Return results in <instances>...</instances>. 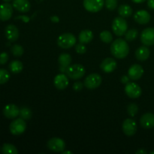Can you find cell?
I'll use <instances>...</instances> for the list:
<instances>
[{"label": "cell", "mask_w": 154, "mask_h": 154, "mask_svg": "<svg viewBox=\"0 0 154 154\" xmlns=\"http://www.w3.org/2000/svg\"><path fill=\"white\" fill-rule=\"evenodd\" d=\"M3 115L8 119H14L19 115L20 109L14 104L7 105L3 109Z\"/></svg>", "instance_id": "cell-14"}, {"label": "cell", "mask_w": 154, "mask_h": 154, "mask_svg": "<svg viewBox=\"0 0 154 154\" xmlns=\"http://www.w3.org/2000/svg\"><path fill=\"white\" fill-rule=\"evenodd\" d=\"M2 1H4L5 2H11V0H2Z\"/></svg>", "instance_id": "cell-42"}, {"label": "cell", "mask_w": 154, "mask_h": 154, "mask_svg": "<svg viewBox=\"0 0 154 154\" xmlns=\"http://www.w3.org/2000/svg\"><path fill=\"white\" fill-rule=\"evenodd\" d=\"M84 84H83L81 81H77V82H75V84H73V90L77 92L81 91L83 89V87H84Z\"/></svg>", "instance_id": "cell-36"}, {"label": "cell", "mask_w": 154, "mask_h": 154, "mask_svg": "<svg viewBox=\"0 0 154 154\" xmlns=\"http://www.w3.org/2000/svg\"><path fill=\"white\" fill-rule=\"evenodd\" d=\"M10 79V74L6 69H0V84H4Z\"/></svg>", "instance_id": "cell-31"}, {"label": "cell", "mask_w": 154, "mask_h": 154, "mask_svg": "<svg viewBox=\"0 0 154 154\" xmlns=\"http://www.w3.org/2000/svg\"><path fill=\"white\" fill-rule=\"evenodd\" d=\"M19 115L20 117V118L23 119L25 120H30L32 115V111L28 108H26V107H23L20 109V113Z\"/></svg>", "instance_id": "cell-27"}, {"label": "cell", "mask_w": 154, "mask_h": 154, "mask_svg": "<svg viewBox=\"0 0 154 154\" xmlns=\"http://www.w3.org/2000/svg\"><path fill=\"white\" fill-rule=\"evenodd\" d=\"M54 84L58 90H65L69 85V79L64 74H59L54 78Z\"/></svg>", "instance_id": "cell-19"}, {"label": "cell", "mask_w": 154, "mask_h": 154, "mask_svg": "<svg viewBox=\"0 0 154 154\" xmlns=\"http://www.w3.org/2000/svg\"><path fill=\"white\" fill-rule=\"evenodd\" d=\"M62 153H63V154H66V153L72 154V152H71V151H63V152H62Z\"/></svg>", "instance_id": "cell-41"}, {"label": "cell", "mask_w": 154, "mask_h": 154, "mask_svg": "<svg viewBox=\"0 0 154 154\" xmlns=\"http://www.w3.org/2000/svg\"><path fill=\"white\" fill-rule=\"evenodd\" d=\"M76 38L72 33H63L57 38V45L63 49H69L75 46Z\"/></svg>", "instance_id": "cell-2"}, {"label": "cell", "mask_w": 154, "mask_h": 154, "mask_svg": "<svg viewBox=\"0 0 154 154\" xmlns=\"http://www.w3.org/2000/svg\"><path fill=\"white\" fill-rule=\"evenodd\" d=\"M147 6L150 8L154 9V0H148L147 1Z\"/></svg>", "instance_id": "cell-38"}, {"label": "cell", "mask_w": 154, "mask_h": 154, "mask_svg": "<svg viewBox=\"0 0 154 154\" xmlns=\"http://www.w3.org/2000/svg\"><path fill=\"white\" fill-rule=\"evenodd\" d=\"M140 124L144 129H152L154 127V114L152 113H146L141 116Z\"/></svg>", "instance_id": "cell-18"}, {"label": "cell", "mask_w": 154, "mask_h": 154, "mask_svg": "<svg viewBox=\"0 0 154 154\" xmlns=\"http://www.w3.org/2000/svg\"><path fill=\"white\" fill-rule=\"evenodd\" d=\"M105 5L104 0H84V7L87 11L96 13L101 11Z\"/></svg>", "instance_id": "cell-8"}, {"label": "cell", "mask_w": 154, "mask_h": 154, "mask_svg": "<svg viewBox=\"0 0 154 154\" xmlns=\"http://www.w3.org/2000/svg\"><path fill=\"white\" fill-rule=\"evenodd\" d=\"M129 79H130L129 77L126 76V75H123L121 78V82L123 83V84H126L129 82Z\"/></svg>", "instance_id": "cell-37"}, {"label": "cell", "mask_w": 154, "mask_h": 154, "mask_svg": "<svg viewBox=\"0 0 154 154\" xmlns=\"http://www.w3.org/2000/svg\"><path fill=\"white\" fill-rule=\"evenodd\" d=\"M122 128L125 135L129 137L133 136L137 132V123L133 119H126L123 121Z\"/></svg>", "instance_id": "cell-10"}, {"label": "cell", "mask_w": 154, "mask_h": 154, "mask_svg": "<svg viewBox=\"0 0 154 154\" xmlns=\"http://www.w3.org/2000/svg\"><path fill=\"white\" fill-rule=\"evenodd\" d=\"M138 31L135 29H131L125 33V39L128 42H132L138 37Z\"/></svg>", "instance_id": "cell-28"}, {"label": "cell", "mask_w": 154, "mask_h": 154, "mask_svg": "<svg viewBox=\"0 0 154 154\" xmlns=\"http://www.w3.org/2000/svg\"><path fill=\"white\" fill-rule=\"evenodd\" d=\"M23 69V65L22 62L19 61V60H14V61L11 62V63L9 64V69L14 74L20 73Z\"/></svg>", "instance_id": "cell-24"}, {"label": "cell", "mask_w": 154, "mask_h": 154, "mask_svg": "<svg viewBox=\"0 0 154 154\" xmlns=\"http://www.w3.org/2000/svg\"><path fill=\"white\" fill-rule=\"evenodd\" d=\"M111 52L115 58L123 59L129 54V47L126 41L122 38H117L111 44Z\"/></svg>", "instance_id": "cell-1"}, {"label": "cell", "mask_w": 154, "mask_h": 154, "mask_svg": "<svg viewBox=\"0 0 154 154\" xmlns=\"http://www.w3.org/2000/svg\"><path fill=\"white\" fill-rule=\"evenodd\" d=\"M150 154H154V151H152L151 153H150Z\"/></svg>", "instance_id": "cell-43"}, {"label": "cell", "mask_w": 154, "mask_h": 154, "mask_svg": "<svg viewBox=\"0 0 154 154\" xmlns=\"http://www.w3.org/2000/svg\"><path fill=\"white\" fill-rule=\"evenodd\" d=\"M102 81L100 75L96 73L90 74L84 80V86L89 90H95L101 85Z\"/></svg>", "instance_id": "cell-6"}, {"label": "cell", "mask_w": 154, "mask_h": 154, "mask_svg": "<svg viewBox=\"0 0 154 154\" xmlns=\"http://www.w3.org/2000/svg\"><path fill=\"white\" fill-rule=\"evenodd\" d=\"M9 56L6 52H3L0 54V65H5L8 61Z\"/></svg>", "instance_id": "cell-35"}, {"label": "cell", "mask_w": 154, "mask_h": 154, "mask_svg": "<svg viewBox=\"0 0 154 154\" xmlns=\"http://www.w3.org/2000/svg\"><path fill=\"white\" fill-rule=\"evenodd\" d=\"M141 42L146 46L154 45V28H147L141 34Z\"/></svg>", "instance_id": "cell-11"}, {"label": "cell", "mask_w": 154, "mask_h": 154, "mask_svg": "<svg viewBox=\"0 0 154 154\" xmlns=\"http://www.w3.org/2000/svg\"><path fill=\"white\" fill-rule=\"evenodd\" d=\"M75 51H76V52L78 53V54H85L86 51H87V48H86V46L84 45V44L80 43L76 45V46H75Z\"/></svg>", "instance_id": "cell-34"}, {"label": "cell", "mask_w": 154, "mask_h": 154, "mask_svg": "<svg viewBox=\"0 0 154 154\" xmlns=\"http://www.w3.org/2000/svg\"><path fill=\"white\" fill-rule=\"evenodd\" d=\"M118 14L122 17H129L132 14V8L128 5H122L118 8Z\"/></svg>", "instance_id": "cell-25"}, {"label": "cell", "mask_w": 154, "mask_h": 154, "mask_svg": "<svg viewBox=\"0 0 154 154\" xmlns=\"http://www.w3.org/2000/svg\"><path fill=\"white\" fill-rule=\"evenodd\" d=\"M100 39L105 43H111L113 40V35L109 31L105 30L100 33Z\"/></svg>", "instance_id": "cell-30"}, {"label": "cell", "mask_w": 154, "mask_h": 154, "mask_svg": "<svg viewBox=\"0 0 154 154\" xmlns=\"http://www.w3.org/2000/svg\"><path fill=\"white\" fill-rule=\"evenodd\" d=\"M150 54V49L146 45L140 47L135 51V57L139 61H145L149 58Z\"/></svg>", "instance_id": "cell-21"}, {"label": "cell", "mask_w": 154, "mask_h": 154, "mask_svg": "<svg viewBox=\"0 0 154 154\" xmlns=\"http://www.w3.org/2000/svg\"><path fill=\"white\" fill-rule=\"evenodd\" d=\"M12 5L17 11L22 13H26L31 8L29 0H14Z\"/></svg>", "instance_id": "cell-20"}, {"label": "cell", "mask_w": 154, "mask_h": 154, "mask_svg": "<svg viewBox=\"0 0 154 154\" xmlns=\"http://www.w3.org/2000/svg\"><path fill=\"white\" fill-rule=\"evenodd\" d=\"M151 17H150V13L145 10H140L137 11L134 15V20L135 22L139 24H147L150 22Z\"/></svg>", "instance_id": "cell-17"}, {"label": "cell", "mask_w": 154, "mask_h": 154, "mask_svg": "<svg viewBox=\"0 0 154 154\" xmlns=\"http://www.w3.org/2000/svg\"><path fill=\"white\" fill-rule=\"evenodd\" d=\"M66 75L69 78L73 80H78L83 78L85 75V69L81 64H74L69 66L66 69Z\"/></svg>", "instance_id": "cell-3"}, {"label": "cell", "mask_w": 154, "mask_h": 154, "mask_svg": "<svg viewBox=\"0 0 154 154\" xmlns=\"http://www.w3.org/2000/svg\"><path fill=\"white\" fill-rule=\"evenodd\" d=\"M105 7L109 11L115 10L117 7V0H105Z\"/></svg>", "instance_id": "cell-33"}, {"label": "cell", "mask_w": 154, "mask_h": 154, "mask_svg": "<svg viewBox=\"0 0 154 154\" xmlns=\"http://www.w3.org/2000/svg\"><path fill=\"white\" fill-rule=\"evenodd\" d=\"M13 5L8 2H5L0 5V20L7 21L13 14Z\"/></svg>", "instance_id": "cell-12"}, {"label": "cell", "mask_w": 154, "mask_h": 154, "mask_svg": "<svg viewBox=\"0 0 154 154\" xmlns=\"http://www.w3.org/2000/svg\"><path fill=\"white\" fill-rule=\"evenodd\" d=\"M100 68L105 73H111V72H114L117 68V62L113 58L108 57L102 62Z\"/></svg>", "instance_id": "cell-16"}, {"label": "cell", "mask_w": 154, "mask_h": 154, "mask_svg": "<svg viewBox=\"0 0 154 154\" xmlns=\"http://www.w3.org/2000/svg\"><path fill=\"white\" fill-rule=\"evenodd\" d=\"M47 145H48L49 150H51V151L57 152V153L64 151V150L66 149L65 141L59 138H53L50 139Z\"/></svg>", "instance_id": "cell-9"}, {"label": "cell", "mask_w": 154, "mask_h": 154, "mask_svg": "<svg viewBox=\"0 0 154 154\" xmlns=\"http://www.w3.org/2000/svg\"><path fill=\"white\" fill-rule=\"evenodd\" d=\"M144 74V69L142 66L138 64H134L129 68L128 71V75L130 79L136 81V80L140 79L142 77Z\"/></svg>", "instance_id": "cell-15"}, {"label": "cell", "mask_w": 154, "mask_h": 154, "mask_svg": "<svg viewBox=\"0 0 154 154\" xmlns=\"http://www.w3.org/2000/svg\"><path fill=\"white\" fill-rule=\"evenodd\" d=\"M72 56L69 54H62L59 57L58 62L60 63V66L65 68H68L70 66L72 63Z\"/></svg>", "instance_id": "cell-23"}, {"label": "cell", "mask_w": 154, "mask_h": 154, "mask_svg": "<svg viewBox=\"0 0 154 154\" xmlns=\"http://www.w3.org/2000/svg\"><path fill=\"white\" fill-rule=\"evenodd\" d=\"M137 154H140V153H142V154H147V152L146 151V150H143V149H141V150H138V151L136 152Z\"/></svg>", "instance_id": "cell-39"}, {"label": "cell", "mask_w": 154, "mask_h": 154, "mask_svg": "<svg viewBox=\"0 0 154 154\" xmlns=\"http://www.w3.org/2000/svg\"><path fill=\"white\" fill-rule=\"evenodd\" d=\"M125 93L131 99H137L141 96L142 90L139 85L133 82H129L125 87Z\"/></svg>", "instance_id": "cell-7"}, {"label": "cell", "mask_w": 154, "mask_h": 154, "mask_svg": "<svg viewBox=\"0 0 154 154\" xmlns=\"http://www.w3.org/2000/svg\"><path fill=\"white\" fill-rule=\"evenodd\" d=\"M78 39L81 43L88 44L93 39V33L90 30H83L80 32Z\"/></svg>", "instance_id": "cell-22"}, {"label": "cell", "mask_w": 154, "mask_h": 154, "mask_svg": "<svg viewBox=\"0 0 154 154\" xmlns=\"http://www.w3.org/2000/svg\"><path fill=\"white\" fill-rule=\"evenodd\" d=\"M26 129V123L25 120L22 118L15 119L11 123L9 129L12 135H20L23 133Z\"/></svg>", "instance_id": "cell-5"}, {"label": "cell", "mask_w": 154, "mask_h": 154, "mask_svg": "<svg viewBox=\"0 0 154 154\" xmlns=\"http://www.w3.org/2000/svg\"><path fill=\"white\" fill-rule=\"evenodd\" d=\"M5 34L9 42H16L19 38V29L16 26L13 25V24H9L5 29Z\"/></svg>", "instance_id": "cell-13"}, {"label": "cell", "mask_w": 154, "mask_h": 154, "mask_svg": "<svg viewBox=\"0 0 154 154\" xmlns=\"http://www.w3.org/2000/svg\"><path fill=\"white\" fill-rule=\"evenodd\" d=\"M2 153L4 154H17L18 150L14 145L11 144H4L1 148Z\"/></svg>", "instance_id": "cell-26"}, {"label": "cell", "mask_w": 154, "mask_h": 154, "mask_svg": "<svg viewBox=\"0 0 154 154\" xmlns=\"http://www.w3.org/2000/svg\"><path fill=\"white\" fill-rule=\"evenodd\" d=\"M138 107L136 104L131 103L128 105L127 107V113L130 117H133L138 114Z\"/></svg>", "instance_id": "cell-32"}, {"label": "cell", "mask_w": 154, "mask_h": 154, "mask_svg": "<svg viewBox=\"0 0 154 154\" xmlns=\"http://www.w3.org/2000/svg\"><path fill=\"white\" fill-rule=\"evenodd\" d=\"M132 1L135 3H142L145 2L146 0H132Z\"/></svg>", "instance_id": "cell-40"}, {"label": "cell", "mask_w": 154, "mask_h": 154, "mask_svg": "<svg viewBox=\"0 0 154 154\" xmlns=\"http://www.w3.org/2000/svg\"><path fill=\"white\" fill-rule=\"evenodd\" d=\"M11 52L14 57H21L23 54L24 50L21 45H14L11 48Z\"/></svg>", "instance_id": "cell-29"}, {"label": "cell", "mask_w": 154, "mask_h": 154, "mask_svg": "<svg viewBox=\"0 0 154 154\" xmlns=\"http://www.w3.org/2000/svg\"><path fill=\"white\" fill-rule=\"evenodd\" d=\"M128 25L126 20L122 17H116L113 20L112 29L114 34L117 36H122L126 32Z\"/></svg>", "instance_id": "cell-4"}]
</instances>
